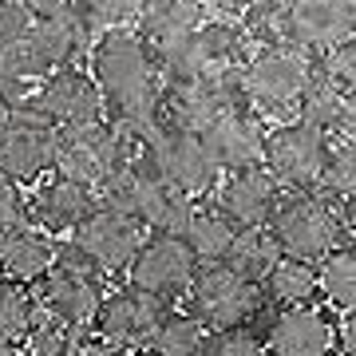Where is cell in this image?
<instances>
[{"label":"cell","mask_w":356,"mask_h":356,"mask_svg":"<svg viewBox=\"0 0 356 356\" xmlns=\"http://www.w3.org/2000/svg\"><path fill=\"white\" fill-rule=\"evenodd\" d=\"M91 79L99 83L107 119L123 127H159L163 72L154 60V44L135 24L107 28L91 44Z\"/></svg>","instance_id":"1"},{"label":"cell","mask_w":356,"mask_h":356,"mask_svg":"<svg viewBox=\"0 0 356 356\" xmlns=\"http://www.w3.org/2000/svg\"><path fill=\"white\" fill-rule=\"evenodd\" d=\"M99 36V28L91 24L79 8L56 16H40L36 28L28 32L13 51L0 56V72L24 83H44L48 76H56L60 67H76V60L83 51H91Z\"/></svg>","instance_id":"2"},{"label":"cell","mask_w":356,"mask_h":356,"mask_svg":"<svg viewBox=\"0 0 356 356\" xmlns=\"http://www.w3.org/2000/svg\"><path fill=\"white\" fill-rule=\"evenodd\" d=\"M269 234L277 238L285 257H297V261H309V266H321L329 254L348 245L341 206L332 202L329 194L317 191L285 194L273 222H269Z\"/></svg>","instance_id":"3"},{"label":"cell","mask_w":356,"mask_h":356,"mask_svg":"<svg viewBox=\"0 0 356 356\" xmlns=\"http://www.w3.org/2000/svg\"><path fill=\"white\" fill-rule=\"evenodd\" d=\"M242 99L261 115H297V103L313 79V56L293 44L254 48L242 64Z\"/></svg>","instance_id":"4"},{"label":"cell","mask_w":356,"mask_h":356,"mask_svg":"<svg viewBox=\"0 0 356 356\" xmlns=\"http://www.w3.org/2000/svg\"><path fill=\"white\" fill-rule=\"evenodd\" d=\"M107 273H103L95 261H91L76 242H64L60 254H56V266L44 277V289H40V309L51 313L56 321H64L67 329H91L95 325V313H99L103 297H107Z\"/></svg>","instance_id":"5"},{"label":"cell","mask_w":356,"mask_h":356,"mask_svg":"<svg viewBox=\"0 0 356 356\" xmlns=\"http://www.w3.org/2000/svg\"><path fill=\"white\" fill-rule=\"evenodd\" d=\"M266 305V289L245 281L242 273L222 261V266H202L186 293V313L198 317L210 332H234L250 329V321Z\"/></svg>","instance_id":"6"},{"label":"cell","mask_w":356,"mask_h":356,"mask_svg":"<svg viewBox=\"0 0 356 356\" xmlns=\"http://www.w3.org/2000/svg\"><path fill=\"white\" fill-rule=\"evenodd\" d=\"M238 72L166 79L163 99H159V123L163 127H175V131H191V135H206V131L214 127L218 115H226L229 107H245L242 76Z\"/></svg>","instance_id":"7"},{"label":"cell","mask_w":356,"mask_h":356,"mask_svg":"<svg viewBox=\"0 0 356 356\" xmlns=\"http://www.w3.org/2000/svg\"><path fill=\"white\" fill-rule=\"evenodd\" d=\"M332 135L305 119H281L269 127L266 139V170L277 178L289 194L297 191H317L325 182V166L332 154Z\"/></svg>","instance_id":"8"},{"label":"cell","mask_w":356,"mask_h":356,"mask_svg":"<svg viewBox=\"0 0 356 356\" xmlns=\"http://www.w3.org/2000/svg\"><path fill=\"white\" fill-rule=\"evenodd\" d=\"M143 166L159 175L163 182H170L175 191L191 194L198 202L214 198L218 182H222V170L210 159L202 135H191V131H175V127H154V135L147 139V154H143Z\"/></svg>","instance_id":"9"},{"label":"cell","mask_w":356,"mask_h":356,"mask_svg":"<svg viewBox=\"0 0 356 356\" xmlns=\"http://www.w3.org/2000/svg\"><path fill=\"white\" fill-rule=\"evenodd\" d=\"M16 115L60 131V127H76V123L107 119V103H103V91L91 79V72L76 64V67H60L56 76L36 83V91L16 107Z\"/></svg>","instance_id":"10"},{"label":"cell","mask_w":356,"mask_h":356,"mask_svg":"<svg viewBox=\"0 0 356 356\" xmlns=\"http://www.w3.org/2000/svg\"><path fill=\"white\" fill-rule=\"evenodd\" d=\"M170 313H175V301H163V297H154L147 289H135V285H119V289H111L103 297L91 332L119 344V348H127V353H135V348L151 344V337L159 332V325Z\"/></svg>","instance_id":"11"},{"label":"cell","mask_w":356,"mask_h":356,"mask_svg":"<svg viewBox=\"0 0 356 356\" xmlns=\"http://www.w3.org/2000/svg\"><path fill=\"white\" fill-rule=\"evenodd\" d=\"M147 238H151V234L143 229V222H135L127 210L103 202V198L91 206V214L83 218L79 229L72 234V242H76L103 273L131 269V261H135V254L143 250Z\"/></svg>","instance_id":"12"},{"label":"cell","mask_w":356,"mask_h":356,"mask_svg":"<svg viewBox=\"0 0 356 356\" xmlns=\"http://www.w3.org/2000/svg\"><path fill=\"white\" fill-rule=\"evenodd\" d=\"M198 257L194 250L186 245V238H166V234H151L143 250L135 254L127 269V285L135 289H147L154 297H163V301H178V297H186L198 277Z\"/></svg>","instance_id":"13"},{"label":"cell","mask_w":356,"mask_h":356,"mask_svg":"<svg viewBox=\"0 0 356 356\" xmlns=\"http://www.w3.org/2000/svg\"><path fill=\"white\" fill-rule=\"evenodd\" d=\"M281 198H285V186L269 175L266 166H254V170L222 175L210 202L218 206L222 218H229L234 229H266L273 222V214H277Z\"/></svg>","instance_id":"14"},{"label":"cell","mask_w":356,"mask_h":356,"mask_svg":"<svg viewBox=\"0 0 356 356\" xmlns=\"http://www.w3.org/2000/svg\"><path fill=\"white\" fill-rule=\"evenodd\" d=\"M266 139H269V127L261 111H254V107H229L202 135L206 151H210V159L218 163L222 175L266 166Z\"/></svg>","instance_id":"15"},{"label":"cell","mask_w":356,"mask_h":356,"mask_svg":"<svg viewBox=\"0 0 356 356\" xmlns=\"http://www.w3.org/2000/svg\"><path fill=\"white\" fill-rule=\"evenodd\" d=\"M285 40L309 56L356 40V0H293L285 8Z\"/></svg>","instance_id":"16"},{"label":"cell","mask_w":356,"mask_h":356,"mask_svg":"<svg viewBox=\"0 0 356 356\" xmlns=\"http://www.w3.org/2000/svg\"><path fill=\"white\" fill-rule=\"evenodd\" d=\"M56 154H60L56 127L16 115V123L0 135V175L13 178L16 186H36L56 175Z\"/></svg>","instance_id":"17"},{"label":"cell","mask_w":356,"mask_h":356,"mask_svg":"<svg viewBox=\"0 0 356 356\" xmlns=\"http://www.w3.org/2000/svg\"><path fill=\"white\" fill-rule=\"evenodd\" d=\"M95 202H99V194L91 186H79V182H72L64 175H48L28 194V222L40 226L44 234H51V238L76 234L79 222L91 214Z\"/></svg>","instance_id":"18"},{"label":"cell","mask_w":356,"mask_h":356,"mask_svg":"<svg viewBox=\"0 0 356 356\" xmlns=\"http://www.w3.org/2000/svg\"><path fill=\"white\" fill-rule=\"evenodd\" d=\"M269 356H332L337 353V325L317 305L281 309L266 329Z\"/></svg>","instance_id":"19"},{"label":"cell","mask_w":356,"mask_h":356,"mask_svg":"<svg viewBox=\"0 0 356 356\" xmlns=\"http://www.w3.org/2000/svg\"><path fill=\"white\" fill-rule=\"evenodd\" d=\"M60 245L51 242V234H44L40 226L24 222V226L8 229L0 238V277L16 281V285H44V277L56 266Z\"/></svg>","instance_id":"20"},{"label":"cell","mask_w":356,"mask_h":356,"mask_svg":"<svg viewBox=\"0 0 356 356\" xmlns=\"http://www.w3.org/2000/svg\"><path fill=\"white\" fill-rule=\"evenodd\" d=\"M206 16L210 13H206L202 0H143L135 28L151 44H163V40H178L194 28H202Z\"/></svg>","instance_id":"21"},{"label":"cell","mask_w":356,"mask_h":356,"mask_svg":"<svg viewBox=\"0 0 356 356\" xmlns=\"http://www.w3.org/2000/svg\"><path fill=\"white\" fill-rule=\"evenodd\" d=\"M261 289H266V301H273L277 309L313 305L321 297V269L309 261H297V257H281Z\"/></svg>","instance_id":"22"},{"label":"cell","mask_w":356,"mask_h":356,"mask_svg":"<svg viewBox=\"0 0 356 356\" xmlns=\"http://www.w3.org/2000/svg\"><path fill=\"white\" fill-rule=\"evenodd\" d=\"M234 238H238V229L229 226V218L218 214V206L210 198L198 202L191 229H186V245L194 250L198 266H222L229 257V250H234Z\"/></svg>","instance_id":"23"},{"label":"cell","mask_w":356,"mask_h":356,"mask_svg":"<svg viewBox=\"0 0 356 356\" xmlns=\"http://www.w3.org/2000/svg\"><path fill=\"white\" fill-rule=\"evenodd\" d=\"M281 257L285 254H281L277 238L269 234V226L266 229H238L226 266L234 269V273H242L245 281H254V285H266V277L277 269Z\"/></svg>","instance_id":"24"},{"label":"cell","mask_w":356,"mask_h":356,"mask_svg":"<svg viewBox=\"0 0 356 356\" xmlns=\"http://www.w3.org/2000/svg\"><path fill=\"white\" fill-rule=\"evenodd\" d=\"M40 297H32L28 285H16V281L0 277V353H13L24 344V337L32 332L40 317Z\"/></svg>","instance_id":"25"},{"label":"cell","mask_w":356,"mask_h":356,"mask_svg":"<svg viewBox=\"0 0 356 356\" xmlns=\"http://www.w3.org/2000/svg\"><path fill=\"white\" fill-rule=\"evenodd\" d=\"M206 341H210V329L198 317L170 313L143 353L147 356H206Z\"/></svg>","instance_id":"26"},{"label":"cell","mask_w":356,"mask_h":356,"mask_svg":"<svg viewBox=\"0 0 356 356\" xmlns=\"http://www.w3.org/2000/svg\"><path fill=\"white\" fill-rule=\"evenodd\" d=\"M321 301H329L337 313H356V245H341L337 254L321 261Z\"/></svg>","instance_id":"27"},{"label":"cell","mask_w":356,"mask_h":356,"mask_svg":"<svg viewBox=\"0 0 356 356\" xmlns=\"http://www.w3.org/2000/svg\"><path fill=\"white\" fill-rule=\"evenodd\" d=\"M293 119H305V123H313V127H321L325 135H332V139H341V123H344V95L337 88H332L329 79L313 76L309 79L305 95H301V103H297V115Z\"/></svg>","instance_id":"28"},{"label":"cell","mask_w":356,"mask_h":356,"mask_svg":"<svg viewBox=\"0 0 356 356\" xmlns=\"http://www.w3.org/2000/svg\"><path fill=\"white\" fill-rule=\"evenodd\" d=\"M76 344H79L76 329H67L64 321H56L51 313L40 309L32 332H28L24 344H20V356H72L76 353Z\"/></svg>","instance_id":"29"},{"label":"cell","mask_w":356,"mask_h":356,"mask_svg":"<svg viewBox=\"0 0 356 356\" xmlns=\"http://www.w3.org/2000/svg\"><path fill=\"white\" fill-rule=\"evenodd\" d=\"M325 194L329 198H341V202H353L356 198V139H337L329 154V166H325Z\"/></svg>","instance_id":"30"},{"label":"cell","mask_w":356,"mask_h":356,"mask_svg":"<svg viewBox=\"0 0 356 356\" xmlns=\"http://www.w3.org/2000/svg\"><path fill=\"white\" fill-rule=\"evenodd\" d=\"M313 76L329 79L341 95H353L356 91V40H344L329 51H317L313 56Z\"/></svg>","instance_id":"31"},{"label":"cell","mask_w":356,"mask_h":356,"mask_svg":"<svg viewBox=\"0 0 356 356\" xmlns=\"http://www.w3.org/2000/svg\"><path fill=\"white\" fill-rule=\"evenodd\" d=\"M76 8L88 16L99 32H107V28L135 24V20H139L143 0H76Z\"/></svg>","instance_id":"32"},{"label":"cell","mask_w":356,"mask_h":356,"mask_svg":"<svg viewBox=\"0 0 356 356\" xmlns=\"http://www.w3.org/2000/svg\"><path fill=\"white\" fill-rule=\"evenodd\" d=\"M40 16L28 8L24 0H0V56L13 51L20 40L36 28Z\"/></svg>","instance_id":"33"},{"label":"cell","mask_w":356,"mask_h":356,"mask_svg":"<svg viewBox=\"0 0 356 356\" xmlns=\"http://www.w3.org/2000/svg\"><path fill=\"white\" fill-rule=\"evenodd\" d=\"M206 356H269V348L257 332L234 329V332H210Z\"/></svg>","instance_id":"34"},{"label":"cell","mask_w":356,"mask_h":356,"mask_svg":"<svg viewBox=\"0 0 356 356\" xmlns=\"http://www.w3.org/2000/svg\"><path fill=\"white\" fill-rule=\"evenodd\" d=\"M28 222V198H24V186H16L13 178L0 175V238L8 229L24 226Z\"/></svg>","instance_id":"35"},{"label":"cell","mask_w":356,"mask_h":356,"mask_svg":"<svg viewBox=\"0 0 356 356\" xmlns=\"http://www.w3.org/2000/svg\"><path fill=\"white\" fill-rule=\"evenodd\" d=\"M72 356H131V353L119 348V344H111V341H103V337H79Z\"/></svg>","instance_id":"36"},{"label":"cell","mask_w":356,"mask_h":356,"mask_svg":"<svg viewBox=\"0 0 356 356\" xmlns=\"http://www.w3.org/2000/svg\"><path fill=\"white\" fill-rule=\"evenodd\" d=\"M337 353L356 356V313H341V325H337Z\"/></svg>","instance_id":"37"},{"label":"cell","mask_w":356,"mask_h":356,"mask_svg":"<svg viewBox=\"0 0 356 356\" xmlns=\"http://www.w3.org/2000/svg\"><path fill=\"white\" fill-rule=\"evenodd\" d=\"M206 4V13H214V16H226V20H242L245 8L254 4V0H202Z\"/></svg>","instance_id":"38"},{"label":"cell","mask_w":356,"mask_h":356,"mask_svg":"<svg viewBox=\"0 0 356 356\" xmlns=\"http://www.w3.org/2000/svg\"><path fill=\"white\" fill-rule=\"evenodd\" d=\"M28 8L36 16H56V13H67V8H76V0H24Z\"/></svg>","instance_id":"39"},{"label":"cell","mask_w":356,"mask_h":356,"mask_svg":"<svg viewBox=\"0 0 356 356\" xmlns=\"http://www.w3.org/2000/svg\"><path fill=\"white\" fill-rule=\"evenodd\" d=\"M341 139H356V91L344 95V123H341Z\"/></svg>","instance_id":"40"},{"label":"cell","mask_w":356,"mask_h":356,"mask_svg":"<svg viewBox=\"0 0 356 356\" xmlns=\"http://www.w3.org/2000/svg\"><path fill=\"white\" fill-rule=\"evenodd\" d=\"M341 214H344V229H348V242L356 245V198H353V202H341Z\"/></svg>","instance_id":"41"},{"label":"cell","mask_w":356,"mask_h":356,"mask_svg":"<svg viewBox=\"0 0 356 356\" xmlns=\"http://www.w3.org/2000/svg\"><path fill=\"white\" fill-rule=\"evenodd\" d=\"M13 123H16V107H13L8 99H4V95H0V135L13 127Z\"/></svg>","instance_id":"42"},{"label":"cell","mask_w":356,"mask_h":356,"mask_svg":"<svg viewBox=\"0 0 356 356\" xmlns=\"http://www.w3.org/2000/svg\"><path fill=\"white\" fill-rule=\"evenodd\" d=\"M254 4H266V8H289L293 0H254Z\"/></svg>","instance_id":"43"},{"label":"cell","mask_w":356,"mask_h":356,"mask_svg":"<svg viewBox=\"0 0 356 356\" xmlns=\"http://www.w3.org/2000/svg\"><path fill=\"white\" fill-rule=\"evenodd\" d=\"M0 356H13V353H0Z\"/></svg>","instance_id":"44"},{"label":"cell","mask_w":356,"mask_h":356,"mask_svg":"<svg viewBox=\"0 0 356 356\" xmlns=\"http://www.w3.org/2000/svg\"><path fill=\"white\" fill-rule=\"evenodd\" d=\"M332 356H341V353H332Z\"/></svg>","instance_id":"45"}]
</instances>
